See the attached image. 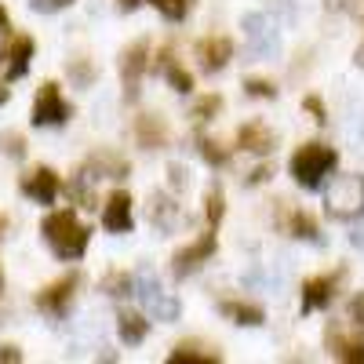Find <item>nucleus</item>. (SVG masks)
Listing matches in <instances>:
<instances>
[{
    "label": "nucleus",
    "mask_w": 364,
    "mask_h": 364,
    "mask_svg": "<svg viewBox=\"0 0 364 364\" xmlns=\"http://www.w3.org/2000/svg\"><path fill=\"white\" fill-rule=\"evenodd\" d=\"M70 77H73L80 87H87L91 80H95V66H87L84 58H73V63H70Z\"/></svg>",
    "instance_id": "nucleus-28"
},
{
    "label": "nucleus",
    "mask_w": 364,
    "mask_h": 364,
    "mask_svg": "<svg viewBox=\"0 0 364 364\" xmlns=\"http://www.w3.org/2000/svg\"><path fill=\"white\" fill-rule=\"evenodd\" d=\"M219 106H223L219 95H208V99H200V102L193 106V117H197V120H208L211 113H219Z\"/></svg>",
    "instance_id": "nucleus-31"
},
{
    "label": "nucleus",
    "mask_w": 364,
    "mask_h": 364,
    "mask_svg": "<svg viewBox=\"0 0 364 364\" xmlns=\"http://www.w3.org/2000/svg\"><path fill=\"white\" fill-rule=\"evenodd\" d=\"M84 171H95V175H87V178H124L128 175V161H120L113 154H99V157H91Z\"/></svg>",
    "instance_id": "nucleus-18"
},
{
    "label": "nucleus",
    "mask_w": 364,
    "mask_h": 364,
    "mask_svg": "<svg viewBox=\"0 0 364 364\" xmlns=\"http://www.w3.org/2000/svg\"><path fill=\"white\" fill-rule=\"evenodd\" d=\"M302 106H306V109L314 113V120H317V124H324V120H328V117H324V106H321V99H314V95H310V99L302 102Z\"/></svg>",
    "instance_id": "nucleus-37"
},
{
    "label": "nucleus",
    "mask_w": 364,
    "mask_h": 364,
    "mask_svg": "<svg viewBox=\"0 0 364 364\" xmlns=\"http://www.w3.org/2000/svg\"><path fill=\"white\" fill-rule=\"evenodd\" d=\"M197 55H200V66H204L208 73H219L230 58H233V44H230L226 37H211V41H200Z\"/></svg>",
    "instance_id": "nucleus-14"
},
{
    "label": "nucleus",
    "mask_w": 364,
    "mask_h": 364,
    "mask_svg": "<svg viewBox=\"0 0 364 364\" xmlns=\"http://www.w3.org/2000/svg\"><path fill=\"white\" fill-rule=\"evenodd\" d=\"M135 295L142 302V310L154 317V321H175L178 317V299L164 291V284L157 281V273L154 269H139L135 273Z\"/></svg>",
    "instance_id": "nucleus-4"
},
{
    "label": "nucleus",
    "mask_w": 364,
    "mask_h": 364,
    "mask_svg": "<svg viewBox=\"0 0 364 364\" xmlns=\"http://www.w3.org/2000/svg\"><path fill=\"white\" fill-rule=\"evenodd\" d=\"M350 321L357 324V331H364V291H357L350 299Z\"/></svg>",
    "instance_id": "nucleus-33"
},
{
    "label": "nucleus",
    "mask_w": 364,
    "mask_h": 364,
    "mask_svg": "<svg viewBox=\"0 0 364 364\" xmlns=\"http://www.w3.org/2000/svg\"><path fill=\"white\" fill-rule=\"evenodd\" d=\"M41 230H44V240L51 245V252L58 259H80L87 252L91 230L77 223L73 211H51V215L41 223Z\"/></svg>",
    "instance_id": "nucleus-1"
},
{
    "label": "nucleus",
    "mask_w": 364,
    "mask_h": 364,
    "mask_svg": "<svg viewBox=\"0 0 364 364\" xmlns=\"http://www.w3.org/2000/svg\"><path fill=\"white\" fill-rule=\"evenodd\" d=\"M146 70H149V44H146V41H135L124 55H120V77H124V95H128V102L139 99V80H142Z\"/></svg>",
    "instance_id": "nucleus-8"
},
{
    "label": "nucleus",
    "mask_w": 364,
    "mask_h": 364,
    "mask_svg": "<svg viewBox=\"0 0 364 364\" xmlns=\"http://www.w3.org/2000/svg\"><path fill=\"white\" fill-rule=\"evenodd\" d=\"M0 360H8V364H18V360H22L18 346H0Z\"/></svg>",
    "instance_id": "nucleus-38"
},
{
    "label": "nucleus",
    "mask_w": 364,
    "mask_h": 364,
    "mask_svg": "<svg viewBox=\"0 0 364 364\" xmlns=\"http://www.w3.org/2000/svg\"><path fill=\"white\" fill-rule=\"evenodd\" d=\"M339 8H343L346 15H353V18L364 22V0H339Z\"/></svg>",
    "instance_id": "nucleus-36"
},
{
    "label": "nucleus",
    "mask_w": 364,
    "mask_h": 364,
    "mask_svg": "<svg viewBox=\"0 0 364 364\" xmlns=\"http://www.w3.org/2000/svg\"><path fill=\"white\" fill-rule=\"evenodd\" d=\"M266 175H269V171H266V168H255V171H252V178H248V182H262V178H266Z\"/></svg>",
    "instance_id": "nucleus-40"
},
{
    "label": "nucleus",
    "mask_w": 364,
    "mask_h": 364,
    "mask_svg": "<svg viewBox=\"0 0 364 364\" xmlns=\"http://www.w3.org/2000/svg\"><path fill=\"white\" fill-rule=\"evenodd\" d=\"M70 4H73V0H29V8H33L37 15H55V11H63Z\"/></svg>",
    "instance_id": "nucleus-30"
},
{
    "label": "nucleus",
    "mask_w": 364,
    "mask_h": 364,
    "mask_svg": "<svg viewBox=\"0 0 364 364\" xmlns=\"http://www.w3.org/2000/svg\"><path fill=\"white\" fill-rule=\"evenodd\" d=\"M331 295H336V277H314L302 288V314H314V310H324Z\"/></svg>",
    "instance_id": "nucleus-15"
},
{
    "label": "nucleus",
    "mask_w": 364,
    "mask_h": 364,
    "mask_svg": "<svg viewBox=\"0 0 364 364\" xmlns=\"http://www.w3.org/2000/svg\"><path fill=\"white\" fill-rule=\"evenodd\" d=\"M200 157H204L208 164H215V168L226 164V154L219 149V142H211V139H200Z\"/></svg>",
    "instance_id": "nucleus-29"
},
{
    "label": "nucleus",
    "mask_w": 364,
    "mask_h": 364,
    "mask_svg": "<svg viewBox=\"0 0 364 364\" xmlns=\"http://www.w3.org/2000/svg\"><path fill=\"white\" fill-rule=\"evenodd\" d=\"M0 29H8V11L0 8Z\"/></svg>",
    "instance_id": "nucleus-42"
},
{
    "label": "nucleus",
    "mask_w": 364,
    "mask_h": 364,
    "mask_svg": "<svg viewBox=\"0 0 364 364\" xmlns=\"http://www.w3.org/2000/svg\"><path fill=\"white\" fill-rule=\"evenodd\" d=\"M102 288H106V295H113V299H128V295H135V281L128 277V273H109Z\"/></svg>",
    "instance_id": "nucleus-22"
},
{
    "label": "nucleus",
    "mask_w": 364,
    "mask_h": 364,
    "mask_svg": "<svg viewBox=\"0 0 364 364\" xmlns=\"http://www.w3.org/2000/svg\"><path fill=\"white\" fill-rule=\"evenodd\" d=\"M0 146H4V154H8V157H15V161H18V157L26 154V146H22V135H15V132L0 135Z\"/></svg>",
    "instance_id": "nucleus-32"
},
{
    "label": "nucleus",
    "mask_w": 364,
    "mask_h": 364,
    "mask_svg": "<svg viewBox=\"0 0 364 364\" xmlns=\"http://www.w3.org/2000/svg\"><path fill=\"white\" fill-rule=\"evenodd\" d=\"M135 132H139V142H142L146 149H161V146L168 142V128H164V120H161V117H149V113H142Z\"/></svg>",
    "instance_id": "nucleus-17"
},
{
    "label": "nucleus",
    "mask_w": 364,
    "mask_h": 364,
    "mask_svg": "<svg viewBox=\"0 0 364 364\" xmlns=\"http://www.w3.org/2000/svg\"><path fill=\"white\" fill-rule=\"evenodd\" d=\"M182 219H186V215H182V208L168 193H149V223H154L161 233H175Z\"/></svg>",
    "instance_id": "nucleus-10"
},
{
    "label": "nucleus",
    "mask_w": 364,
    "mask_h": 364,
    "mask_svg": "<svg viewBox=\"0 0 364 364\" xmlns=\"http://www.w3.org/2000/svg\"><path fill=\"white\" fill-rule=\"evenodd\" d=\"M336 149L331 146H324V142H306V146H299L295 149V157H291V178L299 182L302 190H317L321 182H324V175L336 168Z\"/></svg>",
    "instance_id": "nucleus-2"
},
{
    "label": "nucleus",
    "mask_w": 364,
    "mask_h": 364,
    "mask_svg": "<svg viewBox=\"0 0 364 364\" xmlns=\"http://www.w3.org/2000/svg\"><path fill=\"white\" fill-rule=\"evenodd\" d=\"M223 314L233 317L237 324H248V328H259L266 321V314L259 306H252V302H223Z\"/></svg>",
    "instance_id": "nucleus-20"
},
{
    "label": "nucleus",
    "mask_w": 364,
    "mask_h": 364,
    "mask_svg": "<svg viewBox=\"0 0 364 364\" xmlns=\"http://www.w3.org/2000/svg\"><path fill=\"white\" fill-rule=\"evenodd\" d=\"M77 284H80L77 273H70V277L48 284V288L37 295V306H41L44 314H51V317H63V314H66V306H70V299H73V288H77Z\"/></svg>",
    "instance_id": "nucleus-9"
},
{
    "label": "nucleus",
    "mask_w": 364,
    "mask_h": 364,
    "mask_svg": "<svg viewBox=\"0 0 364 364\" xmlns=\"http://www.w3.org/2000/svg\"><path fill=\"white\" fill-rule=\"evenodd\" d=\"M22 193L33 197L37 204H51L58 197V175L51 168H37V171L22 175Z\"/></svg>",
    "instance_id": "nucleus-12"
},
{
    "label": "nucleus",
    "mask_w": 364,
    "mask_h": 364,
    "mask_svg": "<svg viewBox=\"0 0 364 364\" xmlns=\"http://www.w3.org/2000/svg\"><path fill=\"white\" fill-rule=\"evenodd\" d=\"M248 95H255V99H273V95H277V87H273L269 80H248Z\"/></svg>",
    "instance_id": "nucleus-34"
},
{
    "label": "nucleus",
    "mask_w": 364,
    "mask_h": 364,
    "mask_svg": "<svg viewBox=\"0 0 364 364\" xmlns=\"http://www.w3.org/2000/svg\"><path fill=\"white\" fill-rule=\"evenodd\" d=\"M84 178H87V175L80 171V175L70 182V193H73V200H77L80 208H95V197H91V186H84Z\"/></svg>",
    "instance_id": "nucleus-26"
},
{
    "label": "nucleus",
    "mask_w": 364,
    "mask_h": 364,
    "mask_svg": "<svg viewBox=\"0 0 364 364\" xmlns=\"http://www.w3.org/2000/svg\"><path fill=\"white\" fill-rule=\"evenodd\" d=\"M350 240H353V245H360V248H364V226H360V230H353V237H350Z\"/></svg>",
    "instance_id": "nucleus-41"
},
{
    "label": "nucleus",
    "mask_w": 364,
    "mask_h": 364,
    "mask_svg": "<svg viewBox=\"0 0 364 364\" xmlns=\"http://www.w3.org/2000/svg\"><path fill=\"white\" fill-rule=\"evenodd\" d=\"M154 8H157V11L164 15V18L178 22L182 15H186V8H190V4H186V0H154Z\"/></svg>",
    "instance_id": "nucleus-27"
},
{
    "label": "nucleus",
    "mask_w": 364,
    "mask_h": 364,
    "mask_svg": "<svg viewBox=\"0 0 364 364\" xmlns=\"http://www.w3.org/2000/svg\"><path fill=\"white\" fill-rule=\"evenodd\" d=\"M219 248V240H215V230H208L204 237H197L193 245L186 248H178L171 255V269H175V277H190V273H197L204 262H211V255H215Z\"/></svg>",
    "instance_id": "nucleus-6"
},
{
    "label": "nucleus",
    "mask_w": 364,
    "mask_h": 364,
    "mask_svg": "<svg viewBox=\"0 0 364 364\" xmlns=\"http://www.w3.org/2000/svg\"><path fill=\"white\" fill-rule=\"evenodd\" d=\"M291 237H302V240H314V245H317V223L306 215V211H295V215H291Z\"/></svg>",
    "instance_id": "nucleus-24"
},
{
    "label": "nucleus",
    "mask_w": 364,
    "mask_h": 364,
    "mask_svg": "<svg viewBox=\"0 0 364 364\" xmlns=\"http://www.w3.org/2000/svg\"><path fill=\"white\" fill-rule=\"evenodd\" d=\"M117 4H120V11H135L142 0H117Z\"/></svg>",
    "instance_id": "nucleus-39"
},
{
    "label": "nucleus",
    "mask_w": 364,
    "mask_h": 364,
    "mask_svg": "<svg viewBox=\"0 0 364 364\" xmlns=\"http://www.w3.org/2000/svg\"><path fill=\"white\" fill-rule=\"evenodd\" d=\"M240 29H245V41H248V51L255 58H273L281 55V33L273 29V22L259 11H248L240 18Z\"/></svg>",
    "instance_id": "nucleus-5"
},
{
    "label": "nucleus",
    "mask_w": 364,
    "mask_h": 364,
    "mask_svg": "<svg viewBox=\"0 0 364 364\" xmlns=\"http://www.w3.org/2000/svg\"><path fill=\"white\" fill-rule=\"evenodd\" d=\"M223 211H226V197H223V186H219V182H211V186H208V193H204V215H208L211 230H215V226L223 223Z\"/></svg>",
    "instance_id": "nucleus-21"
},
{
    "label": "nucleus",
    "mask_w": 364,
    "mask_h": 364,
    "mask_svg": "<svg viewBox=\"0 0 364 364\" xmlns=\"http://www.w3.org/2000/svg\"><path fill=\"white\" fill-rule=\"evenodd\" d=\"M168 175H171V186H175V190H186V182H190V171L182 168V164H171V168H168Z\"/></svg>",
    "instance_id": "nucleus-35"
},
{
    "label": "nucleus",
    "mask_w": 364,
    "mask_h": 364,
    "mask_svg": "<svg viewBox=\"0 0 364 364\" xmlns=\"http://www.w3.org/2000/svg\"><path fill=\"white\" fill-rule=\"evenodd\" d=\"M237 142H240V149H252V154H269L273 149V132L266 124H259V120H252V124H245L237 132Z\"/></svg>",
    "instance_id": "nucleus-16"
},
{
    "label": "nucleus",
    "mask_w": 364,
    "mask_h": 364,
    "mask_svg": "<svg viewBox=\"0 0 364 364\" xmlns=\"http://www.w3.org/2000/svg\"><path fill=\"white\" fill-rule=\"evenodd\" d=\"M102 226L109 233H132V197L128 193H113L102 208Z\"/></svg>",
    "instance_id": "nucleus-13"
},
{
    "label": "nucleus",
    "mask_w": 364,
    "mask_h": 364,
    "mask_svg": "<svg viewBox=\"0 0 364 364\" xmlns=\"http://www.w3.org/2000/svg\"><path fill=\"white\" fill-rule=\"evenodd\" d=\"M324 211L339 223H350V219L364 215V175L331 178V186L324 193Z\"/></svg>",
    "instance_id": "nucleus-3"
},
{
    "label": "nucleus",
    "mask_w": 364,
    "mask_h": 364,
    "mask_svg": "<svg viewBox=\"0 0 364 364\" xmlns=\"http://www.w3.org/2000/svg\"><path fill=\"white\" fill-rule=\"evenodd\" d=\"M171 364H178V360H197V364H211V360H219V353H200L197 346H175V353L168 357Z\"/></svg>",
    "instance_id": "nucleus-25"
},
{
    "label": "nucleus",
    "mask_w": 364,
    "mask_h": 364,
    "mask_svg": "<svg viewBox=\"0 0 364 364\" xmlns=\"http://www.w3.org/2000/svg\"><path fill=\"white\" fill-rule=\"evenodd\" d=\"M8 102V87H0V106H4Z\"/></svg>",
    "instance_id": "nucleus-43"
},
{
    "label": "nucleus",
    "mask_w": 364,
    "mask_h": 364,
    "mask_svg": "<svg viewBox=\"0 0 364 364\" xmlns=\"http://www.w3.org/2000/svg\"><path fill=\"white\" fill-rule=\"evenodd\" d=\"M70 120V106H66V99L58 95V84H44L41 87V95H37V102H33V124L37 128H51V124H66Z\"/></svg>",
    "instance_id": "nucleus-7"
},
{
    "label": "nucleus",
    "mask_w": 364,
    "mask_h": 364,
    "mask_svg": "<svg viewBox=\"0 0 364 364\" xmlns=\"http://www.w3.org/2000/svg\"><path fill=\"white\" fill-rule=\"evenodd\" d=\"M117 331H120V339H124L128 346H139L146 339V331H149V321L139 317V314H120L117 317Z\"/></svg>",
    "instance_id": "nucleus-19"
},
{
    "label": "nucleus",
    "mask_w": 364,
    "mask_h": 364,
    "mask_svg": "<svg viewBox=\"0 0 364 364\" xmlns=\"http://www.w3.org/2000/svg\"><path fill=\"white\" fill-rule=\"evenodd\" d=\"M171 58V51H164V70H168V80H171V87L178 91V95H186V91H193V77L186 73V70H178L175 63H168Z\"/></svg>",
    "instance_id": "nucleus-23"
},
{
    "label": "nucleus",
    "mask_w": 364,
    "mask_h": 364,
    "mask_svg": "<svg viewBox=\"0 0 364 364\" xmlns=\"http://www.w3.org/2000/svg\"><path fill=\"white\" fill-rule=\"evenodd\" d=\"M29 58H33V37H15L4 51H0V66H4L8 80H18L29 70Z\"/></svg>",
    "instance_id": "nucleus-11"
}]
</instances>
